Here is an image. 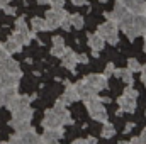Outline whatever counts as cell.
Segmentation results:
<instances>
[{"label": "cell", "mask_w": 146, "mask_h": 144, "mask_svg": "<svg viewBox=\"0 0 146 144\" xmlns=\"http://www.w3.org/2000/svg\"><path fill=\"white\" fill-rule=\"evenodd\" d=\"M14 26H15V29H22V27H27V22H26V17H19V19H15V22H14Z\"/></svg>", "instance_id": "cell-31"}, {"label": "cell", "mask_w": 146, "mask_h": 144, "mask_svg": "<svg viewBox=\"0 0 146 144\" xmlns=\"http://www.w3.org/2000/svg\"><path fill=\"white\" fill-rule=\"evenodd\" d=\"M99 2H100V3H106V2H109V0H99Z\"/></svg>", "instance_id": "cell-45"}, {"label": "cell", "mask_w": 146, "mask_h": 144, "mask_svg": "<svg viewBox=\"0 0 146 144\" xmlns=\"http://www.w3.org/2000/svg\"><path fill=\"white\" fill-rule=\"evenodd\" d=\"M48 5H51V9H63L65 7V0H49Z\"/></svg>", "instance_id": "cell-30"}, {"label": "cell", "mask_w": 146, "mask_h": 144, "mask_svg": "<svg viewBox=\"0 0 146 144\" xmlns=\"http://www.w3.org/2000/svg\"><path fill=\"white\" fill-rule=\"evenodd\" d=\"M31 102H33V97H29V95H17V93H15V95L7 102L5 107L9 108L10 112H14V110H17V108H22V107L31 105Z\"/></svg>", "instance_id": "cell-7"}, {"label": "cell", "mask_w": 146, "mask_h": 144, "mask_svg": "<svg viewBox=\"0 0 146 144\" xmlns=\"http://www.w3.org/2000/svg\"><path fill=\"white\" fill-rule=\"evenodd\" d=\"M65 85H66L65 93H63L56 102H60V104H63V105H70L73 102L80 100V98H78V93H76V90H75V85H72L70 81H65Z\"/></svg>", "instance_id": "cell-10"}, {"label": "cell", "mask_w": 146, "mask_h": 144, "mask_svg": "<svg viewBox=\"0 0 146 144\" xmlns=\"http://www.w3.org/2000/svg\"><path fill=\"white\" fill-rule=\"evenodd\" d=\"M10 56V53L5 49V46L3 44H0V59H3V58H9Z\"/></svg>", "instance_id": "cell-36"}, {"label": "cell", "mask_w": 146, "mask_h": 144, "mask_svg": "<svg viewBox=\"0 0 146 144\" xmlns=\"http://www.w3.org/2000/svg\"><path fill=\"white\" fill-rule=\"evenodd\" d=\"M7 15H15V7H10V5H5L3 9H2Z\"/></svg>", "instance_id": "cell-35"}, {"label": "cell", "mask_w": 146, "mask_h": 144, "mask_svg": "<svg viewBox=\"0 0 146 144\" xmlns=\"http://www.w3.org/2000/svg\"><path fill=\"white\" fill-rule=\"evenodd\" d=\"M65 51H66V46L63 44V46H54L53 44V48H51V54L54 56V58H61L63 54H65Z\"/></svg>", "instance_id": "cell-29"}, {"label": "cell", "mask_w": 146, "mask_h": 144, "mask_svg": "<svg viewBox=\"0 0 146 144\" xmlns=\"http://www.w3.org/2000/svg\"><path fill=\"white\" fill-rule=\"evenodd\" d=\"M53 44L54 46H63L65 44V39L61 36H53Z\"/></svg>", "instance_id": "cell-34"}, {"label": "cell", "mask_w": 146, "mask_h": 144, "mask_svg": "<svg viewBox=\"0 0 146 144\" xmlns=\"http://www.w3.org/2000/svg\"><path fill=\"white\" fill-rule=\"evenodd\" d=\"M143 49H145V53H146V34H145V44H143Z\"/></svg>", "instance_id": "cell-44"}, {"label": "cell", "mask_w": 146, "mask_h": 144, "mask_svg": "<svg viewBox=\"0 0 146 144\" xmlns=\"http://www.w3.org/2000/svg\"><path fill=\"white\" fill-rule=\"evenodd\" d=\"M75 90H76V93H78V98H80V100H83V102L99 95V90H97L95 87L88 85L85 80L76 81V83H75Z\"/></svg>", "instance_id": "cell-5"}, {"label": "cell", "mask_w": 146, "mask_h": 144, "mask_svg": "<svg viewBox=\"0 0 146 144\" xmlns=\"http://www.w3.org/2000/svg\"><path fill=\"white\" fill-rule=\"evenodd\" d=\"M133 127H134V124H133V122L126 124V131H124V132H126V134H127V132H131V129H133Z\"/></svg>", "instance_id": "cell-40"}, {"label": "cell", "mask_w": 146, "mask_h": 144, "mask_svg": "<svg viewBox=\"0 0 146 144\" xmlns=\"http://www.w3.org/2000/svg\"><path fill=\"white\" fill-rule=\"evenodd\" d=\"M61 65L66 68V70H70V71H75V68H76V53L70 49V48H66V51H65V54L61 56Z\"/></svg>", "instance_id": "cell-15"}, {"label": "cell", "mask_w": 146, "mask_h": 144, "mask_svg": "<svg viewBox=\"0 0 146 144\" xmlns=\"http://www.w3.org/2000/svg\"><path fill=\"white\" fill-rule=\"evenodd\" d=\"M145 85H146V81H145Z\"/></svg>", "instance_id": "cell-47"}, {"label": "cell", "mask_w": 146, "mask_h": 144, "mask_svg": "<svg viewBox=\"0 0 146 144\" xmlns=\"http://www.w3.org/2000/svg\"><path fill=\"white\" fill-rule=\"evenodd\" d=\"M112 75H114V76H117V78H121V80H122L126 85H133V83H134L133 71H129L127 68H115Z\"/></svg>", "instance_id": "cell-22"}, {"label": "cell", "mask_w": 146, "mask_h": 144, "mask_svg": "<svg viewBox=\"0 0 146 144\" xmlns=\"http://www.w3.org/2000/svg\"><path fill=\"white\" fill-rule=\"evenodd\" d=\"M114 70H115V66H114V63H107V66H106V71H104V75L109 78L110 75L114 73Z\"/></svg>", "instance_id": "cell-32"}, {"label": "cell", "mask_w": 146, "mask_h": 144, "mask_svg": "<svg viewBox=\"0 0 146 144\" xmlns=\"http://www.w3.org/2000/svg\"><path fill=\"white\" fill-rule=\"evenodd\" d=\"M10 2H12V0H0V9H3V7H5V5H9Z\"/></svg>", "instance_id": "cell-41"}, {"label": "cell", "mask_w": 146, "mask_h": 144, "mask_svg": "<svg viewBox=\"0 0 146 144\" xmlns=\"http://www.w3.org/2000/svg\"><path fill=\"white\" fill-rule=\"evenodd\" d=\"M85 107L88 110V114H90V117L95 120V122H107V119H109V115H107V110L106 107L102 105V100H100V97L97 95V97H94V98H88V100H85Z\"/></svg>", "instance_id": "cell-2"}, {"label": "cell", "mask_w": 146, "mask_h": 144, "mask_svg": "<svg viewBox=\"0 0 146 144\" xmlns=\"http://www.w3.org/2000/svg\"><path fill=\"white\" fill-rule=\"evenodd\" d=\"M0 70L7 73H12V75H17V73H22L21 71V66H19V61H15L14 58H3L0 59Z\"/></svg>", "instance_id": "cell-16"}, {"label": "cell", "mask_w": 146, "mask_h": 144, "mask_svg": "<svg viewBox=\"0 0 146 144\" xmlns=\"http://www.w3.org/2000/svg\"><path fill=\"white\" fill-rule=\"evenodd\" d=\"M12 39H15L21 46H27L29 42H31V39H34V34H33V31L29 29V27H22V29H15L12 34H10Z\"/></svg>", "instance_id": "cell-9"}, {"label": "cell", "mask_w": 146, "mask_h": 144, "mask_svg": "<svg viewBox=\"0 0 146 144\" xmlns=\"http://www.w3.org/2000/svg\"><path fill=\"white\" fill-rule=\"evenodd\" d=\"M126 14H127V9H126L122 3H119V2H117V3H115V7H114L110 12H106V19H109V20H112V22H115V24H117V22H119Z\"/></svg>", "instance_id": "cell-17"}, {"label": "cell", "mask_w": 146, "mask_h": 144, "mask_svg": "<svg viewBox=\"0 0 146 144\" xmlns=\"http://www.w3.org/2000/svg\"><path fill=\"white\" fill-rule=\"evenodd\" d=\"M139 73H141V81L145 83V81H146V65H143V66H141Z\"/></svg>", "instance_id": "cell-38"}, {"label": "cell", "mask_w": 146, "mask_h": 144, "mask_svg": "<svg viewBox=\"0 0 146 144\" xmlns=\"http://www.w3.org/2000/svg\"><path fill=\"white\" fill-rule=\"evenodd\" d=\"M76 63L87 65V63H88V56H87V54H76Z\"/></svg>", "instance_id": "cell-33"}, {"label": "cell", "mask_w": 146, "mask_h": 144, "mask_svg": "<svg viewBox=\"0 0 146 144\" xmlns=\"http://www.w3.org/2000/svg\"><path fill=\"white\" fill-rule=\"evenodd\" d=\"M127 70L133 71V73H138L141 70V63H139L136 58H129V59H127Z\"/></svg>", "instance_id": "cell-28"}, {"label": "cell", "mask_w": 146, "mask_h": 144, "mask_svg": "<svg viewBox=\"0 0 146 144\" xmlns=\"http://www.w3.org/2000/svg\"><path fill=\"white\" fill-rule=\"evenodd\" d=\"M100 136H102L104 139H110V137H114V136H115V127H114V124H110L109 120L104 122V127H102Z\"/></svg>", "instance_id": "cell-25"}, {"label": "cell", "mask_w": 146, "mask_h": 144, "mask_svg": "<svg viewBox=\"0 0 146 144\" xmlns=\"http://www.w3.org/2000/svg\"><path fill=\"white\" fill-rule=\"evenodd\" d=\"M138 90L133 88V85H127L124 93L117 98V105H119V110H117V115H121L122 112H127V114H133L136 110V98H138Z\"/></svg>", "instance_id": "cell-1"}, {"label": "cell", "mask_w": 146, "mask_h": 144, "mask_svg": "<svg viewBox=\"0 0 146 144\" xmlns=\"http://www.w3.org/2000/svg\"><path fill=\"white\" fill-rule=\"evenodd\" d=\"M41 126H42L44 129H56V127H63V124H61L60 117L56 115V112H54L53 108H49V110H46V112H44V117H42V120H41Z\"/></svg>", "instance_id": "cell-6"}, {"label": "cell", "mask_w": 146, "mask_h": 144, "mask_svg": "<svg viewBox=\"0 0 146 144\" xmlns=\"http://www.w3.org/2000/svg\"><path fill=\"white\" fill-rule=\"evenodd\" d=\"M73 5H85L87 3V0H70Z\"/></svg>", "instance_id": "cell-39"}, {"label": "cell", "mask_w": 146, "mask_h": 144, "mask_svg": "<svg viewBox=\"0 0 146 144\" xmlns=\"http://www.w3.org/2000/svg\"><path fill=\"white\" fill-rule=\"evenodd\" d=\"M138 141H139L141 144H146V127L143 129V132H141V136L138 137Z\"/></svg>", "instance_id": "cell-37"}, {"label": "cell", "mask_w": 146, "mask_h": 144, "mask_svg": "<svg viewBox=\"0 0 146 144\" xmlns=\"http://www.w3.org/2000/svg\"><path fill=\"white\" fill-rule=\"evenodd\" d=\"M131 143H133V144H138L139 141H138V137H133V139H131Z\"/></svg>", "instance_id": "cell-43"}, {"label": "cell", "mask_w": 146, "mask_h": 144, "mask_svg": "<svg viewBox=\"0 0 146 144\" xmlns=\"http://www.w3.org/2000/svg\"><path fill=\"white\" fill-rule=\"evenodd\" d=\"M53 110L56 112V115L60 117V120H61V124H63V126H72V124H75V120L72 119V114L66 110V105H63V104L56 102V104H54V107H53Z\"/></svg>", "instance_id": "cell-13"}, {"label": "cell", "mask_w": 146, "mask_h": 144, "mask_svg": "<svg viewBox=\"0 0 146 144\" xmlns=\"http://www.w3.org/2000/svg\"><path fill=\"white\" fill-rule=\"evenodd\" d=\"M121 3L127 9V12H131V14H134V15L145 14V7H146L145 0H122Z\"/></svg>", "instance_id": "cell-14"}, {"label": "cell", "mask_w": 146, "mask_h": 144, "mask_svg": "<svg viewBox=\"0 0 146 144\" xmlns=\"http://www.w3.org/2000/svg\"><path fill=\"white\" fill-rule=\"evenodd\" d=\"M87 42H88V46H90V49H94V51H99V49H104V46H106V41L102 39V36H100L99 32H94V34H88V39H87Z\"/></svg>", "instance_id": "cell-21"}, {"label": "cell", "mask_w": 146, "mask_h": 144, "mask_svg": "<svg viewBox=\"0 0 146 144\" xmlns=\"http://www.w3.org/2000/svg\"><path fill=\"white\" fill-rule=\"evenodd\" d=\"M70 14L65 10V9H49L48 12H46V17H44V20H46V31H54V29H58L60 27V24H61V20L65 19V17H68Z\"/></svg>", "instance_id": "cell-4"}, {"label": "cell", "mask_w": 146, "mask_h": 144, "mask_svg": "<svg viewBox=\"0 0 146 144\" xmlns=\"http://www.w3.org/2000/svg\"><path fill=\"white\" fill-rule=\"evenodd\" d=\"M9 126H10V127H12V129H14L17 134L34 129V127L31 126V120H22V119H12V120L9 122Z\"/></svg>", "instance_id": "cell-19"}, {"label": "cell", "mask_w": 146, "mask_h": 144, "mask_svg": "<svg viewBox=\"0 0 146 144\" xmlns=\"http://www.w3.org/2000/svg\"><path fill=\"white\" fill-rule=\"evenodd\" d=\"M85 81L92 87H95L97 90H106L109 87V81H107V76L106 75H99V73H92V75H87Z\"/></svg>", "instance_id": "cell-12"}, {"label": "cell", "mask_w": 146, "mask_h": 144, "mask_svg": "<svg viewBox=\"0 0 146 144\" xmlns=\"http://www.w3.org/2000/svg\"><path fill=\"white\" fill-rule=\"evenodd\" d=\"M70 24H72L73 29H83V15H80V14H73V15H70Z\"/></svg>", "instance_id": "cell-27"}, {"label": "cell", "mask_w": 146, "mask_h": 144, "mask_svg": "<svg viewBox=\"0 0 146 144\" xmlns=\"http://www.w3.org/2000/svg\"><path fill=\"white\" fill-rule=\"evenodd\" d=\"M19 143L39 144V143H41V136H37L36 131H34V129H31V131H26V132H21V134H19Z\"/></svg>", "instance_id": "cell-20"}, {"label": "cell", "mask_w": 146, "mask_h": 144, "mask_svg": "<svg viewBox=\"0 0 146 144\" xmlns=\"http://www.w3.org/2000/svg\"><path fill=\"white\" fill-rule=\"evenodd\" d=\"M33 115H34V110L31 108V105L22 107V108H17V110L12 112V117H14V119H22V120H31Z\"/></svg>", "instance_id": "cell-23"}, {"label": "cell", "mask_w": 146, "mask_h": 144, "mask_svg": "<svg viewBox=\"0 0 146 144\" xmlns=\"http://www.w3.org/2000/svg\"><path fill=\"white\" fill-rule=\"evenodd\" d=\"M97 32L102 36V39L106 42H109L112 46H115L119 42V27H117L115 22H112L109 19H107V22H104L97 27Z\"/></svg>", "instance_id": "cell-3"}, {"label": "cell", "mask_w": 146, "mask_h": 144, "mask_svg": "<svg viewBox=\"0 0 146 144\" xmlns=\"http://www.w3.org/2000/svg\"><path fill=\"white\" fill-rule=\"evenodd\" d=\"M21 76L22 73H17V75H12V73H7L3 70H0V88H5V87H19V81H21Z\"/></svg>", "instance_id": "cell-11"}, {"label": "cell", "mask_w": 146, "mask_h": 144, "mask_svg": "<svg viewBox=\"0 0 146 144\" xmlns=\"http://www.w3.org/2000/svg\"><path fill=\"white\" fill-rule=\"evenodd\" d=\"M133 29L136 32V36H145L146 34V15L139 14L133 17Z\"/></svg>", "instance_id": "cell-18"}, {"label": "cell", "mask_w": 146, "mask_h": 144, "mask_svg": "<svg viewBox=\"0 0 146 144\" xmlns=\"http://www.w3.org/2000/svg\"><path fill=\"white\" fill-rule=\"evenodd\" d=\"M63 134H65L63 127H56V129H44V132H42V136H41V143L54 144V143H58V141L63 137Z\"/></svg>", "instance_id": "cell-8"}, {"label": "cell", "mask_w": 146, "mask_h": 144, "mask_svg": "<svg viewBox=\"0 0 146 144\" xmlns=\"http://www.w3.org/2000/svg\"><path fill=\"white\" fill-rule=\"evenodd\" d=\"M145 15H146V7H145Z\"/></svg>", "instance_id": "cell-46"}, {"label": "cell", "mask_w": 146, "mask_h": 144, "mask_svg": "<svg viewBox=\"0 0 146 144\" xmlns=\"http://www.w3.org/2000/svg\"><path fill=\"white\" fill-rule=\"evenodd\" d=\"M31 27L34 32H41V31H46V20L41 19V17H34L31 20Z\"/></svg>", "instance_id": "cell-26"}, {"label": "cell", "mask_w": 146, "mask_h": 144, "mask_svg": "<svg viewBox=\"0 0 146 144\" xmlns=\"http://www.w3.org/2000/svg\"><path fill=\"white\" fill-rule=\"evenodd\" d=\"M37 3H39V5H46V3H48V2H49V0H36Z\"/></svg>", "instance_id": "cell-42"}, {"label": "cell", "mask_w": 146, "mask_h": 144, "mask_svg": "<svg viewBox=\"0 0 146 144\" xmlns=\"http://www.w3.org/2000/svg\"><path fill=\"white\" fill-rule=\"evenodd\" d=\"M3 46H5V49H7L10 54H15V53H21V51H22V46H21L15 39H12V37H9V39L3 42Z\"/></svg>", "instance_id": "cell-24"}]
</instances>
